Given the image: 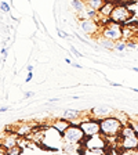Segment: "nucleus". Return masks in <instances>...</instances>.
Here are the masks:
<instances>
[{
  "mask_svg": "<svg viewBox=\"0 0 138 155\" xmlns=\"http://www.w3.org/2000/svg\"><path fill=\"white\" fill-rule=\"evenodd\" d=\"M101 126V134H104L106 139H116L120 136V132L123 129V122L115 115L105 116L102 119H100Z\"/></svg>",
  "mask_w": 138,
  "mask_h": 155,
  "instance_id": "obj_1",
  "label": "nucleus"
},
{
  "mask_svg": "<svg viewBox=\"0 0 138 155\" xmlns=\"http://www.w3.org/2000/svg\"><path fill=\"white\" fill-rule=\"evenodd\" d=\"M133 15H134V11L130 8V6L119 2V3H116L115 7H113L112 13L109 15V19L113 21V22H117L124 26L129 21H131Z\"/></svg>",
  "mask_w": 138,
  "mask_h": 155,
  "instance_id": "obj_2",
  "label": "nucleus"
},
{
  "mask_svg": "<svg viewBox=\"0 0 138 155\" xmlns=\"http://www.w3.org/2000/svg\"><path fill=\"white\" fill-rule=\"evenodd\" d=\"M80 127L83 130L84 136H94V134H98L101 133V126H100V119L94 118L93 115L90 114V111H86L84 116L80 120Z\"/></svg>",
  "mask_w": 138,
  "mask_h": 155,
  "instance_id": "obj_3",
  "label": "nucleus"
},
{
  "mask_svg": "<svg viewBox=\"0 0 138 155\" xmlns=\"http://www.w3.org/2000/svg\"><path fill=\"white\" fill-rule=\"evenodd\" d=\"M100 35L105 39H109L112 42H117V40H122L123 39V25L117 22H113L111 21L105 24L104 26H101V32Z\"/></svg>",
  "mask_w": 138,
  "mask_h": 155,
  "instance_id": "obj_4",
  "label": "nucleus"
},
{
  "mask_svg": "<svg viewBox=\"0 0 138 155\" xmlns=\"http://www.w3.org/2000/svg\"><path fill=\"white\" fill-rule=\"evenodd\" d=\"M84 133L82 130L80 125L71 123L69 127L62 133V143H75V144H82L84 140Z\"/></svg>",
  "mask_w": 138,
  "mask_h": 155,
  "instance_id": "obj_5",
  "label": "nucleus"
},
{
  "mask_svg": "<svg viewBox=\"0 0 138 155\" xmlns=\"http://www.w3.org/2000/svg\"><path fill=\"white\" fill-rule=\"evenodd\" d=\"M83 147L84 148H105L106 154H108V147H109V140L106 139L104 134L98 133L94 136H87L83 140Z\"/></svg>",
  "mask_w": 138,
  "mask_h": 155,
  "instance_id": "obj_6",
  "label": "nucleus"
},
{
  "mask_svg": "<svg viewBox=\"0 0 138 155\" xmlns=\"http://www.w3.org/2000/svg\"><path fill=\"white\" fill-rule=\"evenodd\" d=\"M79 26L88 36H95L98 35V32H101V25L97 19H91V18L79 19Z\"/></svg>",
  "mask_w": 138,
  "mask_h": 155,
  "instance_id": "obj_7",
  "label": "nucleus"
},
{
  "mask_svg": "<svg viewBox=\"0 0 138 155\" xmlns=\"http://www.w3.org/2000/svg\"><path fill=\"white\" fill-rule=\"evenodd\" d=\"M71 7H72V10L75 11V14H76L77 19L87 18L86 17L87 4L84 3V0H71Z\"/></svg>",
  "mask_w": 138,
  "mask_h": 155,
  "instance_id": "obj_8",
  "label": "nucleus"
},
{
  "mask_svg": "<svg viewBox=\"0 0 138 155\" xmlns=\"http://www.w3.org/2000/svg\"><path fill=\"white\" fill-rule=\"evenodd\" d=\"M61 151L64 154H84L83 144H75V143H64Z\"/></svg>",
  "mask_w": 138,
  "mask_h": 155,
  "instance_id": "obj_9",
  "label": "nucleus"
},
{
  "mask_svg": "<svg viewBox=\"0 0 138 155\" xmlns=\"http://www.w3.org/2000/svg\"><path fill=\"white\" fill-rule=\"evenodd\" d=\"M90 114L94 116V118H97V119H102V118H105V116H109L113 114V110L112 108H109V107H95V108H91L90 110Z\"/></svg>",
  "mask_w": 138,
  "mask_h": 155,
  "instance_id": "obj_10",
  "label": "nucleus"
},
{
  "mask_svg": "<svg viewBox=\"0 0 138 155\" xmlns=\"http://www.w3.org/2000/svg\"><path fill=\"white\" fill-rule=\"evenodd\" d=\"M84 114H86L84 111H79V110H65L64 114H62V118L68 119L71 123L73 122V120H79V123H80Z\"/></svg>",
  "mask_w": 138,
  "mask_h": 155,
  "instance_id": "obj_11",
  "label": "nucleus"
},
{
  "mask_svg": "<svg viewBox=\"0 0 138 155\" xmlns=\"http://www.w3.org/2000/svg\"><path fill=\"white\" fill-rule=\"evenodd\" d=\"M69 125H71V122L61 116V118H58V119H54V120H53V123H51L50 126H51V127H54V129L57 130L58 133H61V134H62V133H64L65 130L69 127Z\"/></svg>",
  "mask_w": 138,
  "mask_h": 155,
  "instance_id": "obj_12",
  "label": "nucleus"
},
{
  "mask_svg": "<svg viewBox=\"0 0 138 155\" xmlns=\"http://www.w3.org/2000/svg\"><path fill=\"white\" fill-rule=\"evenodd\" d=\"M18 144V139H17L15 134H6V137H4L3 140H0V145H2V148H4L7 151V150H10L11 147H14V145Z\"/></svg>",
  "mask_w": 138,
  "mask_h": 155,
  "instance_id": "obj_13",
  "label": "nucleus"
},
{
  "mask_svg": "<svg viewBox=\"0 0 138 155\" xmlns=\"http://www.w3.org/2000/svg\"><path fill=\"white\" fill-rule=\"evenodd\" d=\"M113 7H115V3H109V2H105L102 6L98 10V18H109L111 13H112Z\"/></svg>",
  "mask_w": 138,
  "mask_h": 155,
  "instance_id": "obj_14",
  "label": "nucleus"
},
{
  "mask_svg": "<svg viewBox=\"0 0 138 155\" xmlns=\"http://www.w3.org/2000/svg\"><path fill=\"white\" fill-rule=\"evenodd\" d=\"M98 43H100V46L102 48H106V50H115V42H112L109 39L102 38L101 35H100V38H98Z\"/></svg>",
  "mask_w": 138,
  "mask_h": 155,
  "instance_id": "obj_15",
  "label": "nucleus"
},
{
  "mask_svg": "<svg viewBox=\"0 0 138 155\" xmlns=\"http://www.w3.org/2000/svg\"><path fill=\"white\" fill-rule=\"evenodd\" d=\"M84 154L86 155H105V148H84Z\"/></svg>",
  "mask_w": 138,
  "mask_h": 155,
  "instance_id": "obj_16",
  "label": "nucleus"
},
{
  "mask_svg": "<svg viewBox=\"0 0 138 155\" xmlns=\"http://www.w3.org/2000/svg\"><path fill=\"white\" fill-rule=\"evenodd\" d=\"M84 3H86L88 7H93V8H95V10H100V7L102 6L105 2H104V0H84Z\"/></svg>",
  "mask_w": 138,
  "mask_h": 155,
  "instance_id": "obj_17",
  "label": "nucleus"
},
{
  "mask_svg": "<svg viewBox=\"0 0 138 155\" xmlns=\"http://www.w3.org/2000/svg\"><path fill=\"white\" fill-rule=\"evenodd\" d=\"M7 154L8 155H19V154H24V148L21 147L19 144L14 145V147H11L10 150H7Z\"/></svg>",
  "mask_w": 138,
  "mask_h": 155,
  "instance_id": "obj_18",
  "label": "nucleus"
},
{
  "mask_svg": "<svg viewBox=\"0 0 138 155\" xmlns=\"http://www.w3.org/2000/svg\"><path fill=\"white\" fill-rule=\"evenodd\" d=\"M115 50L116 51H120L123 53L124 50H127V43L124 42V40H117V42H115Z\"/></svg>",
  "mask_w": 138,
  "mask_h": 155,
  "instance_id": "obj_19",
  "label": "nucleus"
},
{
  "mask_svg": "<svg viewBox=\"0 0 138 155\" xmlns=\"http://www.w3.org/2000/svg\"><path fill=\"white\" fill-rule=\"evenodd\" d=\"M32 126H28V125H25V126H22V127H19L18 130H17V134H19V136H26V134H30L32 133Z\"/></svg>",
  "mask_w": 138,
  "mask_h": 155,
  "instance_id": "obj_20",
  "label": "nucleus"
},
{
  "mask_svg": "<svg viewBox=\"0 0 138 155\" xmlns=\"http://www.w3.org/2000/svg\"><path fill=\"white\" fill-rule=\"evenodd\" d=\"M0 10L3 13H10V4L6 2H0Z\"/></svg>",
  "mask_w": 138,
  "mask_h": 155,
  "instance_id": "obj_21",
  "label": "nucleus"
},
{
  "mask_svg": "<svg viewBox=\"0 0 138 155\" xmlns=\"http://www.w3.org/2000/svg\"><path fill=\"white\" fill-rule=\"evenodd\" d=\"M126 43H127V48H133V50H135V48H137V43L134 42V40H126Z\"/></svg>",
  "mask_w": 138,
  "mask_h": 155,
  "instance_id": "obj_22",
  "label": "nucleus"
},
{
  "mask_svg": "<svg viewBox=\"0 0 138 155\" xmlns=\"http://www.w3.org/2000/svg\"><path fill=\"white\" fill-rule=\"evenodd\" d=\"M129 125L131 126L133 129L135 130V133H137V134H138V122H131V120H130V122H129Z\"/></svg>",
  "mask_w": 138,
  "mask_h": 155,
  "instance_id": "obj_23",
  "label": "nucleus"
},
{
  "mask_svg": "<svg viewBox=\"0 0 138 155\" xmlns=\"http://www.w3.org/2000/svg\"><path fill=\"white\" fill-rule=\"evenodd\" d=\"M71 51L73 53V54L76 55V57H83V54H80V53L77 51V50H76V48H75V47H73V46H72V45H71Z\"/></svg>",
  "mask_w": 138,
  "mask_h": 155,
  "instance_id": "obj_24",
  "label": "nucleus"
},
{
  "mask_svg": "<svg viewBox=\"0 0 138 155\" xmlns=\"http://www.w3.org/2000/svg\"><path fill=\"white\" fill-rule=\"evenodd\" d=\"M58 36H59V38H65V39L69 38V35H68V33H65L64 31H61V29H58Z\"/></svg>",
  "mask_w": 138,
  "mask_h": 155,
  "instance_id": "obj_25",
  "label": "nucleus"
},
{
  "mask_svg": "<svg viewBox=\"0 0 138 155\" xmlns=\"http://www.w3.org/2000/svg\"><path fill=\"white\" fill-rule=\"evenodd\" d=\"M32 78H33V74H32V72H28V76H26L25 82H30V81H32Z\"/></svg>",
  "mask_w": 138,
  "mask_h": 155,
  "instance_id": "obj_26",
  "label": "nucleus"
},
{
  "mask_svg": "<svg viewBox=\"0 0 138 155\" xmlns=\"http://www.w3.org/2000/svg\"><path fill=\"white\" fill-rule=\"evenodd\" d=\"M35 93H32V91H25V94H24V97L25 98H29V97H32Z\"/></svg>",
  "mask_w": 138,
  "mask_h": 155,
  "instance_id": "obj_27",
  "label": "nucleus"
},
{
  "mask_svg": "<svg viewBox=\"0 0 138 155\" xmlns=\"http://www.w3.org/2000/svg\"><path fill=\"white\" fill-rule=\"evenodd\" d=\"M109 84L113 87H122V83H116V82H109Z\"/></svg>",
  "mask_w": 138,
  "mask_h": 155,
  "instance_id": "obj_28",
  "label": "nucleus"
},
{
  "mask_svg": "<svg viewBox=\"0 0 138 155\" xmlns=\"http://www.w3.org/2000/svg\"><path fill=\"white\" fill-rule=\"evenodd\" d=\"M10 110V108H8V107H2V108H0V114H2V112H6V111H8Z\"/></svg>",
  "mask_w": 138,
  "mask_h": 155,
  "instance_id": "obj_29",
  "label": "nucleus"
},
{
  "mask_svg": "<svg viewBox=\"0 0 138 155\" xmlns=\"http://www.w3.org/2000/svg\"><path fill=\"white\" fill-rule=\"evenodd\" d=\"M72 67L73 68H77V69H82V65H79V64H76V62H72Z\"/></svg>",
  "mask_w": 138,
  "mask_h": 155,
  "instance_id": "obj_30",
  "label": "nucleus"
},
{
  "mask_svg": "<svg viewBox=\"0 0 138 155\" xmlns=\"http://www.w3.org/2000/svg\"><path fill=\"white\" fill-rule=\"evenodd\" d=\"M2 54H3V57H7V48H2Z\"/></svg>",
  "mask_w": 138,
  "mask_h": 155,
  "instance_id": "obj_31",
  "label": "nucleus"
},
{
  "mask_svg": "<svg viewBox=\"0 0 138 155\" xmlns=\"http://www.w3.org/2000/svg\"><path fill=\"white\" fill-rule=\"evenodd\" d=\"M104 2H109V3H119V2H120V0H104Z\"/></svg>",
  "mask_w": 138,
  "mask_h": 155,
  "instance_id": "obj_32",
  "label": "nucleus"
},
{
  "mask_svg": "<svg viewBox=\"0 0 138 155\" xmlns=\"http://www.w3.org/2000/svg\"><path fill=\"white\" fill-rule=\"evenodd\" d=\"M33 71V65H28V72H32Z\"/></svg>",
  "mask_w": 138,
  "mask_h": 155,
  "instance_id": "obj_33",
  "label": "nucleus"
},
{
  "mask_svg": "<svg viewBox=\"0 0 138 155\" xmlns=\"http://www.w3.org/2000/svg\"><path fill=\"white\" fill-rule=\"evenodd\" d=\"M65 62H66V64H72V61H71V58H65Z\"/></svg>",
  "mask_w": 138,
  "mask_h": 155,
  "instance_id": "obj_34",
  "label": "nucleus"
},
{
  "mask_svg": "<svg viewBox=\"0 0 138 155\" xmlns=\"http://www.w3.org/2000/svg\"><path fill=\"white\" fill-rule=\"evenodd\" d=\"M131 71H134V72H138V68H137V67H133V68H131Z\"/></svg>",
  "mask_w": 138,
  "mask_h": 155,
  "instance_id": "obj_35",
  "label": "nucleus"
},
{
  "mask_svg": "<svg viewBox=\"0 0 138 155\" xmlns=\"http://www.w3.org/2000/svg\"><path fill=\"white\" fill-rule=\"evenodd\" d=\"M131 90H133V91H135V93H138V89H135V87H133Z\"/></svg>",
  "mask_w": 138,
  "mask_h": 155,
  "instance_id": "obj_36",
  "label": "nucleus"
}]
</instances>
